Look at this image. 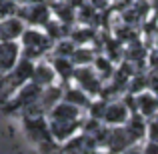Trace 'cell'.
I'll return each mask as SVG.
<instances>
[{"mask_svg":"<svg viewBox=\"0 0 158 154\" xmlns=\"http://www.w3.org/2000/svg\"><path fill=\"white\" fill-rule=\"evenodd\" d=\"M46 118H48V126H50L54 140L60 144V142H66L76 132H80L82 120H84V110L66 100H60L48 110Z\"/></svg>","mask_w":158,"mask_h":154,"instance_id":"cell-1","label":"cell"},{"mask_svg":"<svg viewBox=\"0 0 158 154\" xmlns=\"http://www.w3.org/2000/svg\"><path fill=\"white\" fill-rule=\"evenodd\" d=\"M18 42H20V56L30 58V60L36 62V60L46 56V52L52 50L54 40L42 30V28L28 26V28H24V32L20 34Z\"/></svg>","mask_w":158,"mask_h":154,"instance_id":"cell-2","label":"cell"},{"mask_svg":"<svg viewBox=\"0 0 158 154\" xmlns=\"http://www.w3.org/2000/svg\"><path fill=\"white\" fill-rule=\"evenodd\" d=\"M24 130H26L28 138L40 146V150L44 152L58 150V142L54 140L50 126H48V118L44 114H24Z\"/></svg>","mask_w":158,"mask_h":154,"instance_id":"cell-3","label":"cell"},{"mask_svg":"<svg viewBox=\"0 0 158 154\" xmlns=\"http://www.w3.org/2000/svg\"><path fill=\"white\" fill-rule=\"evenodd\" d=\"M34 64H36L34 60L20 56L18 62L14 64V68H12L10 72H6V74L0 76V96H2V102L6 100V98H10L20 86L26 84V82L32 78Z\"/></svg>","mask_w":158,"mask_h":154,"instance_id":"cell-4","label":"cell"},{"mask_svg":"<svg viewBox=\"0 0 158 154\" xmlns=\"http://www.w3.org/2000/svg\"><path fill=\"white\" fill-rule=\"evenodd\" d=\"M40 92H42V88H40L38 84H34L32 80H28L26 84L20 86L10 98H6V100L2 102V110L4 112H24L32 102L38 100Z\"/></svg>","mask_w":158,"mask_h":154,"instance_id":"cell-5","label":"cell"},{"mask_svg":"<svg viewBox=\"0 0 158 154\" xmlns=\"http://www.w3.org/2000/svg\"><path fill=\"white\" fill-rule=\"evenodd\" d=\"M16 16L20 20H24V24L28 26H38L42 28L46 24V20L52 16L50 12V4L42 2H28V4H18V10H16Z\"/></svg>","mask_w":158,"mask_h":154,"instance_id":"cell-6","label":"cell"},{"mask_svg":"<svg viewBox=\"0 0 158 154\" xmlns=\"http://www.w3.org/2000/svg\"><path fill=\"white\" fill-rule=\"evenodd\" d=\"M72 84L80 86L90 96H98V92H100L104 82H102V78L96 74V70L92 68V64H88V66H76V68H74Z\"/></svg>","mask_w":158,"mask_h":154,"instance_id":"cell-7","label":"cell"},{"mask_svg":"<svg viewBox=\"0 0 158 154\" xmlns=\"http://www.w3.org/2000/svg\"><path fill=\"white\" fill-rule=\"evenodd\" d=\"M128 116H130V108L124 104L122 98H116V100H110L106 104L102 122H104L106 126H122L128 120Z\"/></svg>","mask_w":158,"mask_h":154,"instance_id":"cell-8","label":"cell"},{"mask_svg":"<svg viewBox=\"0 0 158 154\" xmlns=\"http://www.w3.org/2000/svg\"><path fill=\"white\" fill-rule=\"evenodd\" d=\"M20 58V42L18 40H2L0 42V76L10 72Z\"/></svg>","mask_w":158,"mask_h":154,"instance_id":"cell-9","label":"cell"},{"mask_svg":"<svg viewBox=\"0 0 158 154\" xmlns=\"http://www.w3.org/2000/svg\"><path fill=\"white\" fill-rule=\"evenodd\" d=\"M132 144H138V142H134V138L128 134L124 124L122 126H110V136H108L106 148L112 154H122L126 148H130Z\"/></svg>","mask_w":158,"mask_h":154,"instance_id":"cell-10","label":"cell"},{"mask_svg":"<svg viewBox=\"0 0 158 154\" xmlns=\"http://www.w3.org/2000/svg\"><path fill=\"white\" fill-rule=\"evenodd\" d=\"M34 84H38L40 88H46V86H50L56 82V72H54L52 64L50 62H46L44 58H40V60H36L34 64V70H32V78H30Z\"/></svg>","mask_w":158,"mask_h":154,"instance_id":"cell-11","label":"cell"},{"mask_svg":"<svg viewBox=\"0 0 158 154\" xmlns=\"http://www.w3.org/2000/svg\"><path fill=\"white\" fill-rule=\"evenodd\" d=\"M24 28H26L24 20H20L16 14L0 18V42L2 40H18L20 34L24 32Z\"/></svg>","mask_w":158,"mask_h":154,"instance_id":"cell-12","label":"cell"},{"mask_svg":"<svg viewBox=\"0 0 158 154\" xmlns=\"http://www.w3.org/2000/svg\"><path fill=\"white\" fill-rule=\"evenodd\" d=\"M136 96V112L144 116V118H150V116L158 114V96L152 90H142V92L134 94Z\"/></svg>","mask_w":158,"mask_h":154,"instance_id":"cell-13","label":"cell"},{"mask_svg":"<svg viewBox=\"0 0 158 154\" xmlns=\"http://www.w3.org/2000/svg\"><path fill=\"white\" fill-rule=\"evenodd\" d=\"M62 86H64V90H62V100L74 104V106L82 108V110H86V108H88L90 100H92V96H90V94H86L80 86L72 84V82H70V84H62Z\"/></svg>","mask_w":158,"mask_h":154,"instance_id":"cell-14","label":"cell"},{"mask_svg":"<svg viewBox=\"0 0 158 154\" xmlns=\"http://www.w3.org/2000/svg\"><path fill=\"white\" fill-rule=\"evenodd\" d=\"M124 128L134 138V142H140L142 138H146V118L140 112H130L128 120L124 122Z\"/></svg>","mask_w":158,"mask_h":154,"instance_id":"cell-15","label":"cell"},{"mask_svg":"<svg viewBox=\"0 0 158 154\" xmlns=\"http://www.w3.org/2000/svg\"><path fill=\"white\" fill-rule=\"evenodd\" d=\"M52 68L56 72V78H60L62 84H70L72 82V74H74V62L68 56H54L52 58Z\"/></svg>","mask_w":158,"mask_h":154,"instance_id":"cell-16","label":"cell"},{"mask_svg":"<svg viewBox=\"0 0 158 154\" xmlns=\"http://www.w3.org/2000/svg\"><path fill=\"white\" fill-rule=\"evenodd\" d=\"M96 52L98 50L94 46H90V44H82V46L74 48V52L70 54V60L74 62V66H88V64H92Z\"/></svg>","mask_w":158,"mask_h":154,"instance_id":"cell-17","label":"cell"},{"mask_svg":"<svg viewBox=\"0 0 158 154\" xmlns=\"http://www.w3.org/2000/svg\"><path fill=\"white\" fill-rule=\"evenodd\" d=\"M92 68L96 70V74L102 78V82H104L112 76V72H114V62H112L104 52H96V56H94V60H92Z\"/></svg>","mask_w":158,"mask_h":154,"instance_id":"cell-18","label":"cell"},{"mask_svg":"<svg viewBox=\"0 0 158 154\" xmlns=\"http://www.w3.org/2000/svg\"><path fill=\"white\" fill-rule=\"evenodd\" d=\"M146 138L158 142V114L146 118Z\"/></svg>","mask_w":158,"mask_h":154,"instance_id":"cell-19","label":"cell"},{"mask_svg":"<svg viewBox=\"0 0 158 154\" xmlns=\"http://www.w3.org/2000/svg\"><path fill=\"white\" fill-rule=\"evenodd\" d=\"M142 152L144 154H158V142H154V140H146V144L142 146Z\"/></svg>","mask_w":158,"mask_h":154,"instance_id":"cell-20","label":"cell"},{"mask_svg":"<svg viewBox=\"0 0 158 154\" xmlns=\"http://www.w3.org/2000/svg\"><path fill=\"white\" fill-rule=\"evenodd\" d=\"M88 2L90 4H92V6L94 8H96V10H106V8H110L112 6V4H110V0H88Z\"/></svg>","mask_w":158,"mask_h":154,"instance_id":"cell-21","label":"cell"},{"mask_svg":"<svg viewBox=\"0 0 158 154\" xmlns=\"http://www.w3.org/2000/svg\"><path fill=\"white\" fill-rule=\"evenodd\" d=\"M122 154H144V152H142V148H140V142H138V144H132L130 148H126Z\"/></svg>","mask_w":158,"mask_h":154,"instance_id":"cell-22","label":"cell"},{"mask_svg":"<svg viewBox=\"0 0 158 154\" xmlns=\"http://www.w3.org/2000/svg\"><path fill=\"white\" fill-rule=\"evenodd\" d=\"M148 2H150L152 12H154V14H158V0H148Z\"/></svg>","mask_w":158,"mask_h":154,"instance_id":"cell-23","label":"cell"},{"mask_svg":"<svg viewBox=\"0 0 158 154\" xmlns=\"http://www.w3.org/2000/svg\"><path fill=\"white\" fill-rule=\"evenodd\" d=\"M90 154H112V152L108 150V148H104V150H102V148H96V150H92Z\"/></svg>","mask_w":158,"mask_h":154,"instance_id":"cell-24","label":"cell"},{"mask_svg":"<svg viewBox=\"0 0 158 154\" xmlns=\"http://www.w3.org/2000/svg\"><path fill=\"white\" fill-rule=\"evenodd\" d=\"M154 48H156V50H158V34L154 36Z\"/></svg>","mask_w":158,"mask_h":154,"instance_id":"cell-25","label":"cell"},{"mask_svg":"<svg viewBox=\"0 0 158 154\" xmlns=\"http://www.w3.org/2000/svg\"><path fill=\"white\" fill-rule=\"evenodd\" d=\"M0 2H12V0H0ZM16 2H18V0H16Z\"/></svg>","mask_w":158,"mask_h":154,"instance_id":"cell-26","label":"cell"}]
</instances>
